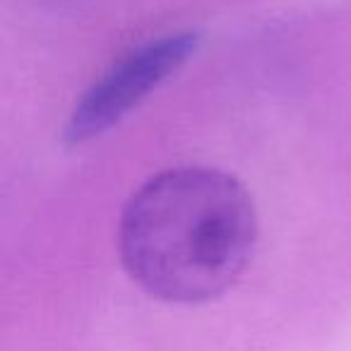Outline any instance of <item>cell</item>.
<instances>
[{"instance_id": "obj_1", "label": "cell", "mask_w": 351, "mask_h": 351, "mask_svg": "<svg viewBox=\"0 0 351 351\" xmlns=\"http://www.w3.org/2000/svg\"><path fill=\"white\" fill-rule=\"evenodd\" d=\"M258 217L234 176L178 166L140 186L118 226L121 263L149 296L178 306L226 293L253 258Z\"/></svg>"}, {"instance_id": "obj_2", "label": "cell", "mask_w": 351, "mask_h": 351, "mask_svg": "<svg viewBox=\"0 0 351 351\" xmlns=\"http://www.w3.org/2000/svg\"><path fill=\"white\" fill-rule=\"evenodd\" d=\"M200 46V32H171L118 58L75 104L65 125V142L84 145L125 118L142 99L169 80Z\"/></svg>"}]
</instances>
